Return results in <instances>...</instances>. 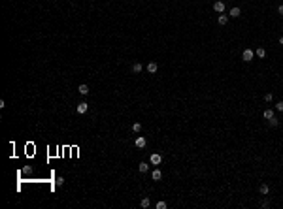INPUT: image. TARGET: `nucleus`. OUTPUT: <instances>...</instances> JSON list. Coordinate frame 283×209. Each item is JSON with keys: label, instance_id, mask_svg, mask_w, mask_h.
<instances>
[{"label": "nucleus", "instance_id": "obj_11", "mask_svg": "<svg viewBox=\"0 0 283 209\" xmlns=\"http://www.w3.org/2000/svg\"><path fill=\"white\" fill-rule=\"evenodd\" d=\"M262 117H264L266 121H268V119H272V117H274V109H270V107H268V109H264V113H262Z\"/></svg>", "mask_w": 283, "mask_h": 209}, {"label": "nucleus", "instance_id": "obj_18", "mask_svg": "<svg viewBox=\"0 0 283 209\" xmlns=\"http://www.w3.org/2000/svg\"><path fill=\"white\" fill-rule=\"evenodd\" d=\"M264 55H266L264 47H259V49H257V57H259V59H262V57H264Z\"/></svg>", "mask_w": 283, "mask_h": 209}, {"label": "nucleus", "instance_id": "obj_12", "mask_svg": "<svg viewBox=\"0 0 283 209\" xmlns=\"http://www.w3.org/2000/svg\"><path fill=\"white\" fill-rule=\"evenodd\" d=\"M242 15V11H240V8H232V10H230V17H240Z\"/></svg>", "mask_w": 283, "mask_h": 209}, {"label": "nucleus", "instance_id": "obj_6", "mask_svg": "<svg viewBox=\"0 0 283 209\" xmlns=\"http://www.w3.org/2000/svg\"><path fill=\"white\" fill-rule=\"evenodd\" d=\"M157 70H159V64L157 62H149V64H147V72H149V74H155Z\"/></svg>", "mask_w": 283, "mask_h": 209}, {"label": "nucleus", "instance_id": "obj_24", "mask_svg": "<svg viewBox=\"0 0 283 209\" xmlns=\"http://www.w3.org/2000/svg\"><path fill=\"white\" fill-rule=\"evenodd\" d=\"M277 11H280V15H283V4H281L280 8H277Z\"/></svg>", "mask_w": 283, "mask_h": 209}, {"label": "nucleus", "instance_id": "obj_22", "mask_svg": "<svg viewBox=\"0 0 283 209\" xmlns=\"http://www.w3.org/2000/svg\"><path fill=\"white\" fill-rule=\"evenodd\" d=\"M276 109H277V111H283V102H277V104H276Z\"/></svg>", "mask_w": 283, "mask_h": 209}, {"label": "nucleus", "instance_id": "obj_15", "mask_svg": "<svg viewBox=\"0 0 283 209\" xmlns=\"http://www.w3.org/2000/svg\"><path fill=\"white\" fill-rule=\"evenodd\" d=\"M268 124H270V126H274V128H276V126H277V124H280V119H276V117H272V119H268Z\"/></svg>", "mask_w": 283, "mask_h": 209}, {"label": "nucleus", "instance_id": "obj_3", "mask_svg": "<svg viewBox=\"0 0 283 209\" xmlns=\"http://www.w3.org/2000/svg\"><path fill=\"white\" fill-rule=\"evenodd\" d=\"M213 10L219 11V13H223V11H225V2H223V0H217V2L213 4Z\"/></svg>", "mask_w": 283, "mask_h": 209}, {"label": "nucleus", "instance_id": "obj_23", "mask_svg": "<svg viewBox=\"0 0 283 209\" xmlns=\"http://www.w3.org/2000/svg\"><path fill=\"white\" fill-rule=\"evenodd\" d=\"M261 206H262V207H270V202H268V200H264V202H262Z\"/></svg>", "mask_w": 283, "mask_h": 209}, {"label": "nucleus", "instance_id": "obj_7", "mask_svg": "<svg viewBox=\"0 0 283 209\" xmlns=\"http://www.w3.org/2000/svg\"><path fill=\"white\" fill-rule=\"evenodd\" d=\"M151 177H153V181H161V179H162V171H161V170H153Z\"/></svg>", "mask_w": 283, "mask_h": 209}, {"label": "nucleus", "instance_id": "obj_21", "mask_svg": "<svg viewBox=\"0 0 283 209\" xmlns=\"http://www.w3.org/2000/svg\"><path fill=\"white\" fill-rule=\"evenodd\" d=\"M157 209H166V202H157Z\"/></svg>", "mask_w": 283, "mask_h": 209}, {"label": "nucleus", "instance_id": "obj_25", "mask_svg": "<svg viewBox=\"0 0 283 209\" xmlns=\"http://www.w3.org/2000/svg\"><path fill=\"white\" fill-rule=\"evenodd\" d=\"M280 43H281V45H283V36H281V38H280Z\"/></svg>", "mask_w": 283, "mask_h": 209}, {"label": "nucleus", "instance_id": "obj_9", "mask_svg": "<svg viewBox=\"0 0 283 209\" xmlns=\"http://www.w3.org/2000/svg\"><path fill=\"white\" fill-rule=\"evenodd\" d=\"M134 143H136L138 149H142V147H145V138H142V136H140V138H136V141H134Z\"/></svg>", "mask_w": 283, "mask_h": 209}, {"label": "nucleus", "instance_id": "obj_1", "mask_svg": "<svg viewBox=\"0 0 283 209\" xmlns=\"http://www.w3.org/2000/svg\"><path fill=\"white\" fill-rule=\"evenodd\" d=\"M149 162L153 164V166H159V164L162 162V156L157 155V153H153V155H151V158H149Z\"/></svg>", "mask_w": 283, "mask_h": 209}, {"label": "nucleus", "instance_id": "obj_14", "mask_svg": "<svg viewBox=\"0 0 283 209\" xmlns=\"http://www.w3.org/2000/svg\"><path fill=\"white\" fill-rule=\"evenodd\" d=\"M147 168H149V166H147V162H140V164H138V170H140L142 173H145Z\"/></svg>", "mask_w": 283, "mask_h": 209}, {"label": "nucleus", "instance_id": "obj_20", "mask_svg": "<svg viewBox=\"0 0 283 209\" xmlns=\"http://www.w3.org/2000/svg\"><path fill=\"white\" fill-rule=\"evenodd\" d=\"M55 185H57V187H61V185H64V177H57V181H55Z\"/></svg>", "mask_w": 283, "mask_h": 209}, {"label": "nucleus", "instance_id": "obj_16", "mask_svg": "<svg viewBox=\"0 0 283 209\" xmlns=\"http://www.w3.org/2000/svg\"><path fill=\"white\" fill-rule=\"evenodd\" d=\"M140 130H142V124H140V123H134V124H132V132H134V134H138Z\"/></svg>", "mask_w": 283, "mask_h": 209}, {"label": "nucleus", "instance_id": "obj_19", "mask_svg": "<svg viewBox=\"0 0 283 209\" xmlns=\"http://www.w3.org/2000/svg\"><path fill=\"white\" fill-rule=\"evenodd\" d=\"M272 100H274V94H272V92H266V94H264V102H272Z\"/></svg>", "mask_w": 283, "mask_h": 209}, {"label": "nucleus", "instance_id": "obj_13", "mask_svg": "<svg viewBox=\"0 0 283 209\" xmlns=\"http://www.w3.org/2000/svg\"><path fill=\"white\" fill-rule=\"evenodd\" d=\"M132 72H134V74H140V72H142V64L140 62H134L132 64Z\"/></svg>", "mask_w": 283, "mask_h": 209}, {"label": "nucleus", "instance_id": "obj_17", "mask_svg": "<svg viewBox=\"0 0 283 209\" xmlns=\"http://www.w3.org/2000/svg\"><path fill=\"white\" fill-rule=\"evenodd\" d=\"M149 203H151V202H149V198H143L142 202H140V206H142L143 209H147V207H149Z\"/></svg>", "mask_w": 283, "mask_h": 209}, {"label": "nucleus", "instance_id": "obj_2", "mask_svg": "<svg viewBox=\"0 0 283 209\" xmlns=\"http://www.w3.org/2000/svg\"><path fill=\"white\" fill-rule=\"evenodd\" d=\"M242 59H244V62H251V60H253V51L245 49L244 53H242Z\"/></svg>", "mask_w": 283, "mask_h": 209}, {"label": "nucleus", "instance_id": "obj_10", "mask_svg": "<svg viewBox=\"0 0 283 209\" xmlns=\"http://www.w3.org/2000/svg\"><path fill=\"white\" fill-rule=\"evenodd\" d=\"M259 192H261V194H268V192H270V187L266 183H262L261 187H259Z\"/></svg>", "mask_w": 283, "mask_h": 209}, {"label": "nucleus", "instance_id": "obj_8", "mask_svg": "<svg viewBox=\"0 0 283 209\" xmlns=\"http://www.w3.org/2000/svg\"><path fill=\"white\" fill-rule=\"evenodd\" d=\"M78 92H79V94H83V96H87V94H89V87H87V85H79L78 87Z\"/></svg>", "mask_w": 283, "mask_h": 209}, {"label": "nucleus", "instance_id": "obj_4", "mask_svg": "<svg viewBox=\"0 0 283 209\" xmlns=\"http://www.w3.org/2000/svg\"><path fill=\"white\" fill-rule=\"evenodd\" d=\"M87 109H89L87 102H79L78 104V113H87Z\"/></svg>", "mask_w": 283, "mask_h": 209}, {"label": "nucleus", "instance_id": "obj_5", "mask_svg": "<svg viewBox=\"0 0 283 209\" xmlns=\"http://www.w3.org/2000/svg\"><path fill=\"white\" fill-rule=\"evenodd\" d=\"M217 23H219V25H223V26H225L226 23H228V15L221 13V15H219V17H217Z\"/></svg>", "mask_w": 283, "mask_h": 209}]
</instances>
